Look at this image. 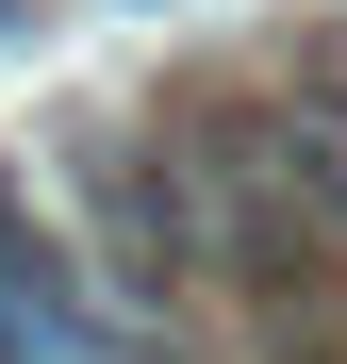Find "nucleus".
Returning a JSON list of instances; mask_svg holds the SVG:
<instances>
[{"instance_id": "f257e3e1", "label": "nucleus", "mask_w": 347, "mask_h": 364, "mask_svg": "<svg viewBox=\"0 0 347 364\" xmlns=\"http://www.w3.org/2000/svg\"><path fill=\"white\" fill-rule=\"evenodd\" d=\"M67 331H83V282L33 232V199L0 182V364H67Z\"/></svg>"}]
</instances>
